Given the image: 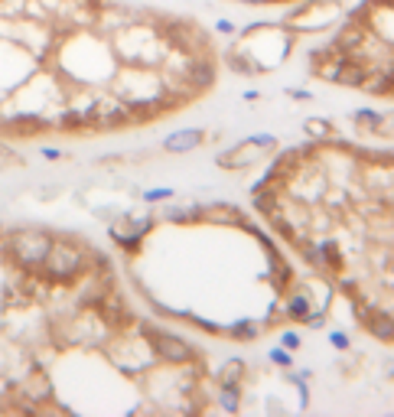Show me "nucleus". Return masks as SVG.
I'll use <instances>...</instances> for the list:
<instances>
[{
	"mask_svg": "<svg viewBox=\"0 0 394 417\" xmlns=\"http://www.w3.org/2000/svg\"><path fill=\"white\" fill-rule=\"evenodd\" d=\"M160 329L144 323L115 267L85 238L0 225V414L150 411L170 394ZM179 388L189 382L176 378Z\"/></svg>",
	"mask_w": 394,
	"mask_h": 417,
	"instance_id": "nucleus-1",
	"label": "nucleus"
},
{
	"mask_svg": "<svg viewBox=\"0 0 394 417\" xmlns=\"http://www.w3.org/2000/svg\"><path fill=\"white\" fill-rule=\"evenodd\" d=\"M209 79L189 33L117 0H0V144L150 124Z\"/></svg>",
	"mask_w": 394,
	"mask_h": 417,
	"instance_id": "nucleus-2",
	"label": "nucleus"
}]
</instances>
